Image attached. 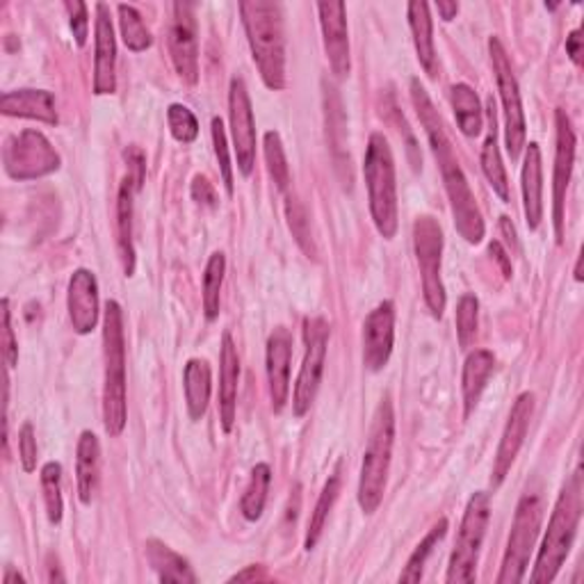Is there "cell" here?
Here are the masks:
<instances>
[{"mask_svg":"<svg viewBox=\"0 0 584 584\" xmlns=\"http://www.w3.org/2000/svg\"><path fill=\"white\" fill-rule=\"evenodd\" d=\"M116 14H120V28H122V37H124V44L128 46V51L142 53L151 49L153 37L147 28L142 14L137 12V8L122 3V5H116Z\"/></svg>","mask_w":584,"mask_h":584,"instance_id":"37","label":"cell"},{"mask_svg":"<svg viewBox=\"0 0 584 584\" xmlns=\"http://www.w3.org/2000/svg\"><path fill=\"white\" fill-rule=\"evenodd\" d=\"M18 584V582H26V580H23L14 569H8V573H5V577H3V584Z\"/></svg>","mask_w":584,"mask_h":584,"instance_id":"54","label":"cell"},{"mask_svg":"<svg viewBox=\"0 0 584 584\" xmlns=\"http://www.w3.org/2000/svg\"><path fill=\"white\" fill-rule=\"evenodd\" d=\"M228 116L233 151L238 158V170L243 176H251L256 165V122L249 91L243 78H233L228 87Z\"/></svg>","mask_w":584,"mask_h":584,"instance_id":"14","label":"cell"},{"mask_svg":"<svg viewBox=\"0 0 584 584\" xmlns=\"http://www.w3.org/2000/svg\"><path fill=\"white\" fill-rule=\"evenodd\" d=\"M76 480L78 498L83 505H91L101 480V443L95 432H83L76 448Z\"/></svg>","mask_w":584,"mask_h":584,"instance_id":"25","label":"cell"},{"mask_svg":"<svg viewBox=\"0 0 584 584\" xmlns=\"http://www.w3.org/2000/svg\"><path fill=\"white\" fill-rule=\"evenodd\" d=\"M172 26H170V55L176 74L183 83H199V39H197V21L195 8L190 3H176L172 8Z\"/></svg>","mask_w":584,"mask_h":584,"instance_id":"15","label":"cell"},{"mask_svg":"<svg viewBox=\"0 0 584 584\" xmlns=\"http://www.w3.org/2000/svg\"><path fill=\"white\" fill-rule=\"evenodd\" d=\"M210 133H213V147H215V158L220 162V172H222V183L226 188V195L233 197V165L228 158V145H226V131L224 122L220 116H215L213 124H210Z\"/></svg>","mask_w":584,"mask_h":584,"instance_id":"43","label":"cell"},{"mask_svg":"<svg viewBox=\"0 0 584 584\" xmlns=\"http://www.w3.org/2000/svg\"><path fill=\"white\" fill-rule=\"evenodd\" d=\"M41 490H44V502H46V513H49V521L53 525L62 523V465L58 461L44 463L41 469Z\"/></svg>","mask_w":584,"mask_h":584,"instance_id":"38","label":"cell"},{"mask_svg":"<svg viewBox=\"0 0 584 584\" xmlns=\"http://www.w3.org/2000/svg\"><path fill=\"white\" fill-rule=\"evenodd\" d=\"M490 521V498L484 490L469 500L461 519V527L455 542V550L450 555L448 564V584H471L475 582L477 575V562H480V550L486 536V527Z\"/></svg>","mask_w":584,"mask_h":584,"instance_id":"8","label":"cell"},{"mask_svg":"<svg viewBox=\"0 0 584 584\" xmlns=\"http://www.w3.org/2000/svg\"><path fill=\"white\" fill-rule=\"evenodd\" d=\"M393 443H395V411H393L390 395L386 393L382 397L375 415H372L368 446H365L363 463H361V477H359L357 498H359V507L363 509V513H368V517H372L384 500L390 459H393Z\"/></svg>","mask_w":584,"mask_h":584,"instance_id":"5","label":"cell"},{"mask_svg":"<svg viewBox=\"0 0 584 584\" xmlns=\"http://www.w3.org/2000/svg\"><path fill=\"white\" fill-rule=\"evenodd\" d=\"M411 101L415 108V114L420 124L425 128L430 149L434 153L436 165L440 170L443 176V185H446V192L452 206V215H455V226L459 231V236L471 243V245H480L484 240V220H482V210L477 206V199L471 190V183L465 178L455 147L450 142V137L446 133V126L440 122V114L434 108L427 89L423 87L418 78L411 80Z\"/></svg>","mask_w":584,"mask_h":584,"instance_id":"1","label":"cell"},{"mask_svg":"<svg viewBox=\"0 0 584 584\" xmlns=\"http://www.w3.org/2000/svg\"><path fill=\"white\" fill-rule=\"evenodd\" d=\"M116 91V39L110 8L97 3L95 26V95L105 97Z\"/></svg>","mask_w":584,"mask_h":584,"instance_id":"21","label":"cell"},{"mask_svg":"<svg viewBox=\"0 0 584 584\" xmlns=\"http://www.w3.org/2000/svg\"><path fill=\"white\" fill-rule=\"evenodd\" d=\"M103 359H105V384H103V425L114 438L122 436L128 420V395H126V338H124V313L116 301L105 303L103 315Z\"/></svg>","mask_w":584,"mask_h":584,"instance_id":"4","label":"cell"},{"mask_svg":"<svg viewBox=\"0 0 584 584\" xmlns=\"http://www.w3.org/2000/svg\"><path fill=\"white\" fill-rule=\"evenodd\" d=\"M500 228H502V233H505V236H507V243H509L513 249H517V247H519V240H517V228H513L511 220H509V218H500Z\"/></svg>","mask_w":584,"mask_h":584,"instance_id":"53","label":"cell"},{"mask_svg":"<svg viewBox=\"0 0 584 584\" xmlns=\"http://www.w3.org/2000/svg\"><path fill=\"white\" fill-rule=\"evenodd\" d=\"M286 218H288V226L293 231V238L299 245V249L309 256V259H315L318 249L313 243V233H311V222H309V213L307 208H303L297 197H288L286 201Z\"/></svg>","mask_w":584,"mask_h":584,"instance_id":"40","label":"cell"},{"mask_svg":"<svg viewBox=\"0 0 584 584\" xmlns=\"http://www.w3.org/2000/svg\"><path fill=\"white\" fill-rule=\"evenodd\" d=\"M243 26L251 49V58L268 89L278 91L286 87V39L282 5L268 0L240 3Z\"/></svg>","mask_w":584,"mask_h":584,"instance_id":"2","label":"cell"},{"mask_svg":"<svg viewBox=\"0 0 584 584\" xmlns=\"http://www.w3.org/2000/svg\"><path fill=\"white\" fill-rule=\"evenodd\" d=\"M395 345V303L382 301L363 322V363L370 372L388 365Z\"/></svg>","mask_w":584,"mask_h":584,"instance_id":"17","label":"cell"},{"mask_svg":"<svg viewBox=\"0 0 584 584\" xmlns=\"http://www.w3.org/2000/svg\"><path fill=\"white\" fill-rule=\"evenodd\" d=\"M488 53H490V64H494V76H496V85H498L500 101H502L505 147H507L509 158L517 160L525 147V135H527V122L523 112L519 80L517 76H513L509 55L498 37L488 39Z\"/></svg>","mask_w":584,"mask_h":584,"instance_id":"10","label":"cell"},{"mask_svg":"<svg viewBox=\"0 0 584 584\" xmlns=\"http://www.w3.org/2000/svg\"><path fill=\"white\" fill-rule=\"evenodd\" d=\"M183 388L185 405L192 420H201L210 405V390H213V377H210V365L203 359H190L183 370Z\"/></svg>","mask_w":584,"mask_h":584,"instance_id":"30","label":"cell"},{"mask_svg":"<svg viewBox=\"0 0 584 584\" xmlns=\"http://www.w3.org/2000/svg\"><path fill=\"white\" fill-rule=\"evenodd\" d=\"M290 361H293V336L286 326H276L268 338V384L272 409L282 413L290 397Z\"/></svg>","mask_w":584,"mask_h":584,"instance_id":"19","label":"cell"},{"mask_svg":"<svg viewBox=\"0 0 584 584\" xmlns=\"http://www.w3.org/2000/svg\"><path fill=\"white\" fill-rule=\"evenodd\" d=\"M496 370V357L488 349H475L463 363L461 375V390H463V415L471 418L475 407L480 405V397Z\"/></svg>","mask_w":584,"mask_h":584,"instance_id":"26","label":"cell"},{"mask_svg":"<svg viewBox=\"0 0 584 584\" xmlns=\"http://www.w3.org/2000/svg\"><path fill=\"white\" fill-rule=\"evenodd\" d=\"M224 272H226V256L222 251H215L208 259L206 272H203V315L208 322L220 318Z\"/></svg>","mask_w":584,"mask_h":584,"instance_id":"35","label":"cell"},{"mask_svg":"<svg viewBox=\"0 0 584 584\" xmlns=\"http://www.w3.org/2000/svg\"><path fill=\"white\" fill-rule=\"evenodd\" d=\"M436 10H438V14H440L443 21H452L459 14V3H450V0H440V3H436Z\"/></svg>","mask_w":584,"mask_h":584,"instance_id":"52","label":"cell"},{"mask_svg":"<svg viewBox=\"0 0 584 584\" xmlns=\"http://www.w3.org/2000/svg\"><path fill=\"white\" fill-rule=\"evenodd\" d=\"M0 112L8 116H21V120H35L49 126L58 124L55 99L51 91L46 89L8 91V95L0 99Z\"/></svg>","mask_w":584,"mask_h":584,"instance_id":"24","label":"cell"},{"mask_svg":"<svg viewBox=\"0 0 584 584\" xmlns=\"http://www.w3.org/2000/svg\"><path fill=\"white\" fill-rule=\"evenodd\" d=\"M3 165L14 181H33L60 170V156L39 131L12 135L3 147Z\"/></svg>","mask_w":584,"mask_h":584,"instance_id":"12","label":"cell"},{"mask_svg":"<svg viewBox=\"0 0 584 584\" xmlns=\"http://www.w3.org/2000/svg\"><path fill=\"white\" fill-rule=\"evenodd\" d=\"M3 359L8 368H16L18 363V340L12 330V311H10V299H3Z\"/></svg>","mask_w":584,"mask_h":584,"instance_id":"46","label":"cell"},{"mask_svg":"<svg viewBox=\"0 0 584 584\" xmlns=\"http://www.w3.org/2000/svg\"><path fill=\"white\" fill-rule=\"evenodd\" d=\"M320 28L324 39L326 60L336 78H347L352 60H349V35H347V8L345 3H320Z\"/></svg>","mask_w":584,"mask_h":584,"instance_id":"18","label":"cell"},{"mask_svg":"<svg viewBox=\"0 0 584 584\" xmlns=\"http://www.w3.org/2000/svg\"><path fill=\"white\" fill-rule=\"evenodd\" d=\"M488 251H490V256H494V259L500 263L502 274L509 278V276H511V263H509V256H507V251L502 249V245H500V243H490V245H488Z\"/></svg>","mask_w":584,"mask_h":584,"instance_id":"50","label":"cell"},{"mask_svg":"<svg viewBox=\"0 0 584 584\" xmlns=\"http://www.w3.org/2000/svg\"><path fill=\"white\" fill-rule=\"evenodd\" d=\"M69 320H72L74 332L87 336L97 330L99 322V284L97 276L89 270H76L69 278L66 293Z\"/></svg>","mask_w":584,"mask_h":584,"instance_id":"20","label":"cell"},{"mask_svg":"<svg viewBox=\"0 0 584 584\" xmlns=\"http://www.w3.org/2000/svg\"><path fill=\"white\" fill-rule=\"evenodd\" d=\"M532 415H534V395L521 393L509 411V420L505 425L500 446H498V452L494 459V475H490V482H494V486H500L505 482V477L509 475L511 465H513V461H517L523 443H525Z\"/></svg>","mask_w":584,"mask_h":584,"instance_id":"16","label":"cell"},{"mask_svg":"<svg viewBox=\"0 0 584 584\" xmlns=\"http://www.w3.org/2000/svg\"><path fill=\"white\" fill-rule=\"evenodd\" d=\"M582 471L575 469L555 502L544 544L539 555H536L534 571L530 573V582L548 584L564 567L582 521Z\"/></svg>","mask_w":584,"mask_h":584,"instance_id":"3","label":"cell"},{"mask_svg":"<svg viewBox=\"0 0 584 584\" xmlns=\"http://www.w3.org/2000/svg\"><path fill=\"white\" fill-rule=\"evenodd\" d=\"M446 534H448V521L446 519H440L427 534H425V539L420 542L415 546V550L411 552L409 557V562L405 567V571L400 573V582H407V584H415L423 580V573H425V567H427V559L432 557L434 548L446 539Z\"/></svg>","mask_w":584,"mask_h":584,"instance_id":"36","label":"cell"},{"mask_svg":"<svg viewBox=\"0 0 584 584\" xmlns=\"http://www.w3.org/2000/svg\"><path fill=\"white\" fill-rule=\"evenodd\" d=\"M544 521V500L539 494H525L519 500L517 513H513V523L509 532L507 550L502 557L500 575L496 577L498 584H519L530 567V557L536 546V536H539Z\"/></svg>","mask_w":584,"mask_h":584,"instance_id":"7","label":"cell"},{"mask_svg":"<svg viewBox=\"0 0 584 584\" xmlns=\"http://www.w3.org/2000/svg\"><path fill=\"white\" fill-rule=\"evenodd\" d=\"M480 301L475 295H463L457 303V340L461 349H469L477 336Z\"/></svg>","mask_w":584,"mask_h":584,"instance_id":"41","label":"cell"},{"mask_svg":"<svg viewBox=\"0 0 584 584\" xmlns=\"http://www.w3.org/2000/svg\"><path fill=\"white\" fill-rule=\"evenodd\" d=\"M37 436L33 423H23L18 430V459L26 473H33L37 469Z\"/></svg>","mask_w":584,"mask_h":584,"instance_id":"44","label":"cell"},{"mask_svg":"<svg viewBox=\"0 0 584 584\" xmlns=\"http://www.w3.org/2000/svg\"><path fill=\"white\" fill-rule=\"evenodd\" d=\"M407 16H409V28L413 35V46L418 53L420 66L425 69L427 76H436V46H434V21L430 14V5L423 0H413L407 5Z\"/></svg>","mask_w":584,"mask_h":584,"instance_id":"27","label":"cell"},{"mask_svg":"<svg viewBox=\"0 0 584 584\" xmlns=\"http://www.w3.org/2000/svg\"><path fill=\"white\" fill-rule=\"evenodd\" d=\"M147 559L160 582H176V584L197 582V575L188 564V559H183L178 552H174L170 546L158 539L147 542Z\"/></svg>","mask_w":584,"mask_h":584,"instance_id":"31","label":"cell"},{"mask_svg":"<svg viewBox=\"0 0 584 584\" xmlns=\"http://www.w3.org/2000/svg\"><path fill=\"white\" fill-rule=\"evenodd\" d=\"M413 249L420 268V278H423V297L430 313L440 320L446 313V286L440 278V259H443V231L440 224L423 215L413 222Z\"/></svg>","mask_w":584,"mask_h":584,"instance_id":"9","label":"cell"},{"mask_svg":"<svg viewBox=\"0 0 584 584\" xmlns=\"http://www.w3.org/2000/svg\"><path fill=\"white\" fill-rule=\"evenodd\" d=\"M363 176L370 201V215L375 222L380 236L393 240L397 226V181H395V158L384 133H372L363 158Z\"/></svg>","mask_w":584,"mask_h":584,"instance_id":"6","label":"cell"},{"mask_svg":"<svg viewBox=\"0 0 584 584\" xmlns=\"http://www.w3.org/2000/svg\"><path fill=\"white\" fill-rule=\"evenodd\" d=\"M137 185L131 176H126L120 185V197H116V247H120V259L124 265V274H135V245H133V195Z\"/></svg>","mask_w":584,"mask_h":584,"instance_id":"28","label":"cell"},{"mask_svg":"<svg viewBox=\"0 0 584 584\" xmlns=\"http://www.w3.org/2000/svg\"><path fill=\"white\" fill-rule=\"evenodd\" d=\"M238 382H240V357L231 334L222 336L220 347V420L222 430L228 434L236 425L238 413Z\"/></svg>","mask_w":584,"mask_h":584,"instance_id":"22","label":"cell"},{"mask_svg":"<svg viewBox=\"0 0 584 584\" xmlns=\"http://www.w3.org/2000/svg\"><path fill=\"white\" fill-rule=\"evenodd\" d=\"M330 322L322 318H309L303 322V343H307V355L299 370V377L293 393V411L297 418H303L318 397L322 375H324V361H326V347H330Z\"/></svg>","mask_w":584,"mask_h":584,"instance_id":"11","label":"cell"},{"mask_svg":"<svg viewBox=\"0 0 584 584\" xmlns=\"http://www.w3.org/2000/svg\"><path fill=\"white\" fill-rule=\"evenodd\" d=\"M192 199L199 201L201 206H208V208H218V203H220L215 185L210 183L206 176H195V181H192Z\"/></svg>","mask_w":584,"mask_h":584,"instance_id":"48","label":"cell"},{"mask_svg":"<svg viewBox=\"0 0 584 584\" xmlns=\"http://www.w3.org/2000/svg\"><path fill=\"white\" fill-rule=\"evenodd\" d=\"M270 484H272V469L268 463H256L249 484L245 488V496L240 502V511L243 517L251 523L259 521L265 511V502H268V494H270Z\"/></svg>","mask_w":584,"mask_h":584,"instance_id":"34","label":"cell"},{"mask_svg":"<svg viewBox=\"0 0 584 584\" xmlns=\"http://www.w3.org/2000/svg\"><path fill=\"white\" fill-rule=\"evenodd\" d=\"M525 162L521 174V190H523V210L527 228L536 231L544 220V162L542 149L536 142L525 145Z\"/></svg>","mask_w":584,"mask_h":584,"instance_id":"23","label":"cell"},{"mask_svg":"<svg viewBox=\"0 0 584 584\" xmlns=\"http://www.w3.org/2000/svg\"><path fill=\"white\" fill-rule=\"evenodd\" d=\"M263 147H265L268 172H270L272 181L276 183V188L286 192L288 185H290V167H288L286 151L282 145V135H278L276 131H268L265 139H263Z\"/></svg>","mask_w":584,"mask_h":584,"instance_id":"39","label":"cell"},{"mask_svg":"<svg viewBox=\"0 0 584 584\" xmlns=\"http://www.w3.org/2000/svg\"><path fill=\"white\" fill-rule=\"evenodd\" d=\"M268 573L263 571V567H249L243 573H236L231 577V582H251V580H265Z\"/></svg>","mask_w":584,"mask_h":584,"instance_id":"51","label":"cell"},{"mask_svg":"<svg viewBox=\"0 0 584 584\" xmlns=\"http://www.w3.org/2000/svg\"><path fill=\"white\" fill-rule=\"evenodd\" d=\"M167 124H170L174 139L181 145H192L195 139L199 137L197 116L192 114L190 108H185L181 103H172L167 108Z\"/></svg>","mask_w":584,"mask_h":584,"instance_id":"42","label":"cell"},{"mask_svg":"<svg viewBox=\"0 0 584 584\" xmlns=\"http://www.w3.org/2000/svg\"><path fill=\"white\" fill-rule=\"evenodd\" d=\"M124 158L128 162V176L135 181L137 190H139L145 183V176H147V158H145L142 149H137V147H128L124 151Z\"/></svg>","mask_w":584,"mask_h":584,"instance_id":"47","label":"cell"},{"mask_svg":"<svg viewBox=\"0 0 584 584\" xmlns=\"http://www.w3.org/2000/svg\"><path fill=\"white\" fill-rule=\"evenodd\" d=\"M494 101H488L486 114H488V133L484 139L482 147V172L486 176V181L490 183V188L494 192L509 203V178H507V170L502 165V156L498 149V124H496V112H494Z\"/></svg>","mask_w":584,"mask_h":584,"instance_id":"29","label":"cell"},{"mask_svg":"<svg viewBox=\"0 0 584 584\" xmlns=\"http://www.w3.org/2000/svg\"><path fill=\"white\" fill-rule=\"evenodd\" d=\"M340 486H343V477H340V471H336L330 480H326L322 494L315 502V509L311 513V521H309V530H307V539H303V548L307 550H313L320 542V536L324 532V525H326V519H330V513L340 496Z\"/></svg>","mask_w":584,"mask_h":584,"instance_id":"33","label":"cell"},{"mask_svg":"<svg viewBox=\"0 0 584 584\" xmlns=\"http://www.w3.org/2000/svg\"><path fill=\"white\" fill-rule=\"evenodd\" d=\"M557 126V149H555V172H552V224L557 243H564V199L575 165V133L569 114L564 110L555 112Z\"/></svg>","mask_w":584,"mask_h":584,"instance_id":"13","label":"cell"},{"mask_svg":"<svg viewBox=\"0 0 584 584\" xmlns=\"http://www.w3.org/2000/svg\"><path fill=\"white\" fill-rule=\"evenodd\" d=\"M69 12V26H72V33L76 37L78 46L87 44V33H89V12L87 5L80 3V0H69L64 5Z\"/></svg>","mask_w":584,"mask_h":584,"instance_id":"45","label":"cell"},{"mask_svg":"<svg viewBox=\"0 0 584 584\" xmlns=\"http://www.w3.org/2000/svg\"><path fill=\"white\" fill-rule=\"evenodd\" d=\"M450 103L457 116L459 131L465 137H477L484 128V110L475 89L465 83H457L450 89Z\"/></svg>","mask_w":584,"mask_h":584,"instance_id":"32","label":"cell"},{"mask_svg":"<svg viewBox=\"0 0 584 584\" xmlns=\"http://www.w3.org/2000/svg\"><path fill=\"white\" fill-rule=\"evenodd\" d=\"M567 55L571 58V62L575 66L582 64V37H580V30H573L569 37H567Z\"/></svg>","mask_w":584,"mask_h":584,"instance_id":"49","label":"cell"}]
</instances>
